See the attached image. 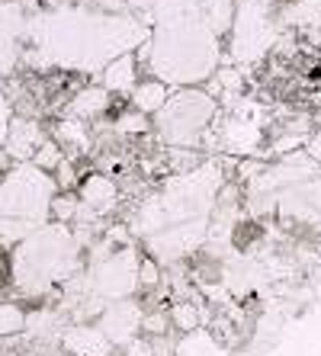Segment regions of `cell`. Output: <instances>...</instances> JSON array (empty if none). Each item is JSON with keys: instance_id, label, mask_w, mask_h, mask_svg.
<instances>
[{"instance_id": "6da1fadb", "label": "cell", "mask_w": 321, "mask_h": 356, "mask_svg": "<svg viewBox=\"0 0 321 356\" xmlns=\"http://www.w3.org/2000/svg\"><path fill=\"white\" fill-rule=\"evenodd\" d=\"M33 39V61L42 67L103 71L109 61L145 42V26L132 17H109L91 10H55L26 23Z\"/></svg>"}, {"instance_id": "7a4b0ae2", "label": "cell", "mask_w": 321, "mask_h": 356, "mask_svg": "<svg viewBox=\"0 0 321 356\" xmlns=\"http://www.w3.org/2000/svg\"><path fill=\"white\" fill-rule=\"evenodd\" d=\"M13 286L23 296H45L58 282H71L81 270V244L71 228L61 222L45 225L26 241L10 257Z\"/></svg>"}, {"instance_id": "3957f363", "label": "cell", "mask_w": 321, "mask_h": 356, "mask_svg": "<svg viewBox=\"0 0 321 356\" xmlns=\"http://www.w3.org/2000/svg\"><path fill=\"white\" fill-rule=\"evenodd\" d=\"M55 180L42 167L23 164L0 180V241H26L49 225Z\"/></svg>"}, {"instance_id": "277c9868", "label": "cell", "mask_w": 321, "mask_h": 356, "mask_svg": "<svg viewBox=\"0 0 321 356\" xmlns=\"http://www.w3.org/2000/svg\"><path fill=\"white\" fill-rule=\"evenodd\" d=\"M219 122V106H215L212 93L203 90H177L167 106L155 116V129L164 141H171L173 148H193L206 138L209 129Z\"/></svg>"}, {"instance_id": "5b68a950", "label": "cell", "mask_w": 321, "mask_h": 356, "mask_svg": "<svg viewBox=\"0 0 321 356\" xmlns=\"http://www.w3.org/2000/svg\"><path fill=\"white\" fill-rule=\"evenodd\" d=\"M273 45V23L267 17V7L247 3L241 0L235 10V42H231V55L238 61L260 58Z\"/></svg>"}, {"instance_id": "8992f818", "label": "cell", "mask_w": 321, "mask_h": 356, "mask_svg": "<svg viewBox=\"0 0 321 356\" xmlns=\"http://www.w3.org/2000/svg\"><path fill=\"white\" fill-rule=\"evenodd\" d=\"M141 321H145V308L135 298H123V302H109L103 308V315L97 318V327L107 334L113 347H129L141 334Z\"/></svg>"}, {"instance_id": "52a82bcc", "label": "cell", "mask_w": 321, "mask_h": 356, "mask_svg": "<svg viewBox=\"0 0 321 356\" xmlns=\"http://www.w3.org/2000/svg\"><path fill=\"white\" fill-rule=\"evenodd\" d=\"M26 35V17L19 3H0V77L10 74L19 55V39Z\"/></svg>"}, {"instance_id": "ba28073f", "label": "cell", "mask_w": 321, "mask_h": 356, "mask_svg": "<svg viewBox=\"0 0 321 356\" xmlns=\"http://www.w3.org/2000/svg\"><path fill=\"white\" fill-rule=\"evenodd\" d=\"M61 343H65L68 353L75 356H107L109 353V343L107 334L100 327H91V324H71L65 334H61Z\"/></svg>"}, {"instance_id": "9c48e42d", "label": "cell", "mask_w": 321, "mask_h": 356, "mask_svg": "<svg viewBox=\"0 0 321 356\" xmlns=\"http://www.w3.org/2000/svg\"><path fill=\"white\" fill-rule=\"evenodd\" d=\"M42 145H45V141H42V129H39V122H33V119H13V122H10L7 145H3V148H7L17 161H29V158H36Z\"/></svg>"}, {"instance_id": "30bf717a", "label": "cell", "mask_w": 321, "mask_h": 356, "mask_svg": "<svg viewBox=\"0 0 321 356\" xmlns=\"http://www.w3.org/2000/svg\"><path fill=\"white\" fill-rule=\"evenodd\" d=\"M116 202H119V190H116V183L109 180L107 174H91L87 180H84L81 206L91 209L93 216H97V212H109Z\"/></svg>"}, {"instance_id": "8fae6325", "label": "cell", "mask_w": 321, "mask_h": 356, "mask_svg": "<svg viewBox=\"0 0 321 356\" xmlns=\"http://www.w3.org/2000/svg\"><path fill=\"white\" fill-rule=\"evenodd\" d=\"M103 87L109 93H135V87H139V58L132 51L119 55L116 61H109L103 67Z\"/></svg>"}, {"instance_id": "7c38bea8", "label": "cell", "mask_w": 321, "mask_h": 356, "mask_svg": "<svg viewBox=\"0 0 321 356\" xmlns=\"http://www.w3.org/2000/svg\"><path fill=\"white\" fill-rule=\"evenodd\" d=\"M171 97H173L171 83L157 81V77H148V81H139V87H135V93H132V103L139 113H145V116H157V113L167 106Z\"/></svg>"}, {"instance_id": "4fadbf2b", "label": "cell", "mask_w": 321, "mask_h": 356, "mask_svg": "<svg viewBox=\"0 0 321 356\" xmlns=\"http://www.w3.org/2000/svg\"><path fill=\"white\" fill-rule=\"evenodd\" d=\"M109 109V90L107 87H87V90H81L75 99H71V106H68V113H71V119H93L100 116V113H107Z\"/></svg>"}, {"instance_id": "5bb4252c", "label": "cell", "mask_w": 321, "mask_h": 356, "mask_svg": "<svg viewBox=\"0 0 321 356\" xmlns=\"http://www.w3.org/2000/svg\"><path fill=\"white\" fill-rule=\"evenodd\" d=\"M55 135L65 145H71L75 151H87L91 148V135H87V129H84L81 119H65V122L55 125Z\"/></svg>"}, {"instance_id": "9a60e30c", "label": "cell", "mask_w": 321, "mask_h": 356, "mask_svg": "<svg viewBox=\"0 0 321 356\" xmlns=\"http://www.w3.org/2000/svg\"><path fill=\"white\" fill-rule=\"evenodd\" d=\"M171 324L177 331H193L199 324V308L196 302H189V298H180V302H173L171 305Z\"/></svg>"}, {"instance_id": "2e32d148", "label": "cell", "mask_w": 321, "mask_h": 356, "mask_svg": "<svg viewBox=\"0 0 321 356\" xmlns=\"http://www.w3.org/2000/svg\"><path fill=\"white\" fill-rule=\"evenodd\" d=\"M26 321H29V318L23 315V308L19 305H13V302H3V305H0V334L26 331Z\"/></svg>"}, {"instance_id": "e0dca14e", "label": "cell", "mask_w": 321, "mask_h": 356, "mask_svg": "<svg viewBox=\"0 0 321 356\" xmlns=\"http://www.w3.org/2000/svg\"><path fill=\"white\" fill-rule=\"evenodd\" d=\"M167 327H171V312L167 308H157V312H145V321H141V334L145 337H164Z\"/></svg>"}, {"instance_id": "ac0fdd59", "label": "cell", "mask_w": 321, "mask_h": 356, "mask_svg": "<svg viewBox=\"0 0 321 356\" xmlns=\"http://www.w3.org/2000/svg\"><path fill=\"white\" fill-rule=\"evenodd\" d=\"M52 212L58 216V222H75L77 212H81V199H71V196H55V202H52Z\"/></svg>"}, {"instance_id": "d6986e66", "label": "cell", "mask_w": 321, "mask_h": 356, "mask_svg": "<svg viewBox=\"0 0 321 356\" xmlns=\"http://www.w3.org/2000/svg\"><path fill=\"white\" fill-rule=\"evenodd\" d=\"M148 129V119H145V113H125V116L116 119V132H129V135H139Z\"/></svg>"}, {"instance_id": "ffe728a7", "label": "cell", "mask_w": 321, "mask_h": 356, "mask_svg": "<svg viewBox=\"0 0 321 356\" xmlns=\"http://www.w3.org/2000/svg\"><path fill=\"white\" fill-rule=\"evenodd\" d=\"M61 151H58L55 141H45L39 148V154H36V167H42V170H52V167H61Z\"/></svg>"}, {"instance_id": "44dd1931", "label": "cell", "mask_w": 321, "mask_h": 356, "mask_svg": "<svg viewBox=\"0 0 321 356\" xmlns=\"http://www.w3.org/2000/svg\"><path fill=\"white\" fill-rule=\"evenodd\" d=\"M139 282H141V289H151V286H157V282H161V273H157L155 257H141V273H139Z\"/></svg>"}, {"instance_id": "7402d4cb", "label": "cell", "mask_w": 321, "mask_h": 356, "mask_svg": "<svg viewBox=\"0 0 321 356\" xmlns=\"http://www.w3.org/2000/svg\"><path fill=\"white\" fill-rule=\"evenodd\" d=\"M10 103H7V97L0 93V145H7V132H10Z\"/></svg>"}, {"instance_id": "603a6c76", "label": "cell", "mask_w": 321, "mask_h": 356, "mask_svg": "<svg viewBox=\"0 0 321 356\" xmlns=\"http://www.w3.org/2000/svg\"><path fill=\"white\" fill-rule=\"evenodd\" d=\"M247 3H257V7H270L273 0H247Z\"/></svg>"}]
</instances>
